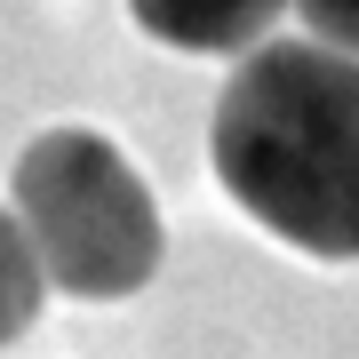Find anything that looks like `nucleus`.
Wrapping results in <instances>:
<instances>
[{"label": "nucleus", "instance_id": "nucleus-1", "mask_svg": "<svg viewBox=\"0 0 359 359\" xmlns=\"http://www.w3.org/2000/svg\"><path fill=\"white\" fill-rule=\"evenodd\" d=\"M224 192L304 256H359V56L327 40H256L208 128Z\"/></svg>", "mask_w": 359, "mask_h": 359}, {"label": "nucleus", "instance_id": "nucleus-2", "mask_svg": "<svg viewBox=\"0 0 359 359\" xmlns=\"http://www.w3.org/2000/svg\"><path fill=\"white\" fill-rule=\"evenodd\" d=\"M16 231L48 287L80 304H120L160 271V208L112 136L48 128L16 160Z\"/></svg>", "mask_w": 359, "mask_h": 359}, {"label": "nucleus", "instance_id": "nucleus-3", "mask_svg": "<svg viewBox=\"0 0 359 359\" xmlns=\"http://www.w3.org/2000/svg\"><path fill=\"white\" fill-rule=\"evenodd\" d=\"M128 8L152 40H168L184 56H248L280 25L287 0H128Z\"/></svg>", "mask_w": 359, "mask_h": 359}, {"label": "nucleus", "instance_id": "nucleus-4", "mask_svg": "<svg viewBox=\"0 0 359 359\" xmlns=\"http://www.w3.org/2000/svg\"><path fill=\"white\" fill-rule=\"evenodd\" d=\"M40 295H48V280H40V264H32V240L16 231L8 208H0V351L40 320Z\"/></svg>", "mask_w": 359, "mask_h": 359}, {"label": "nucleus", "instance_id": "nucleus-5", "mask_svg": "<svg viewBox=\"0 0 359 359\" xmlns=\"http://www.w3.org/2000/svg\"><path fill=\"white\" fill-rule=\"evenodd\" d=\"M295 8H304L311 40H327V48L359 56V0H295Z\"/></svg>", "mask_w": 359, "mask_h": 359}]
</instances>
